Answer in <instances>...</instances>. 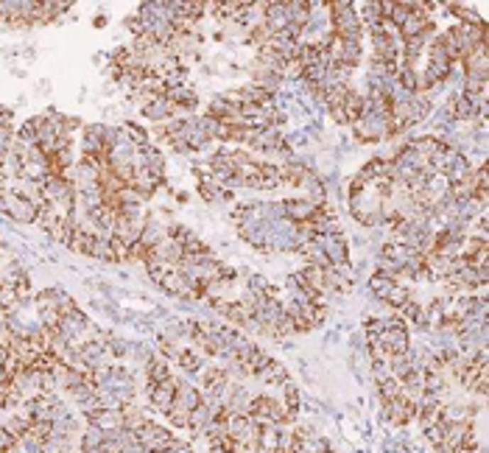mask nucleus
<instances>
[{
  "instance_id": "1",
  "label": "nucleus",
  "mask_w": 489,
  "mask_h": 453,
  "mask_svg": "<svg viewBox=\"0 0 489 453\" xmlns=\"http://www.w3.org/2000/svg\"><path fill=\"white\" fill-rule=\"evenodd\" d=\"M327 20H330V31L344 40V43H361L363 40V23L358 14L356 3H327Z\"/></svg>"
},
{
  "instance_id": "2",
  "label": "nucleus",
  "mask_w": 489,
  "mask_h": 453,
  "mask_svg": "<svg viewBox=\"0 0 489 453\" xmlns=\"http://www.w3.org/2000/svg\"><path fill=\"white\" fill-rule=\"evenodd\" d=\"M134 434H137V442H140L148 453H163L174 440H177L168 428H163V425H157V422H151V420H145Z\"/></svg>"
},
{
  "instance_id": "3",
  "label": "nucleus",
  "mask_w": 489,
  "mask_h": 453,
  "mask_svg": "<svg viewBox=\"0 0 489 453\" xmlns=\"http://www.w3.org/2000/svg\"><path fill=\"white\" fill-rule=\"evenodd\" d=\"M3 213H6L11 222H17V224H37V213H40V207H37V204H31L28 199H23L20 193H14V190H9V187H6V204H3Z\"/></svg>"
},
{
  "instance_id": "4",
  "label": "nucleus",
  "mask_w": 489,
  "mask_h": 453,
  "mask_svg": "<svg viewBox=\"0 0 489 453\" xmlns=\"http://www.w3.org/2000/svg\"><path fill=\"white\" fill-rule=\"evenodd\" d=\"M106 135H109V126L106 124L82 126V154L98 157V160L106 163Z\"/></svg>"
},
{
  "instance_id": "5",
  "label": "nucleus",
  "mask_w": 489,
  "mask_h": 453,
  "mask_svg": "<svg viewBox=\"0 0 489 453\" xmlns=\"http://www.w3.org/2000/svg\"><path fill=\"white\" fill-rule=\"evenodd\" d=\"M313 238L322 244V249H324V255H327L330 266L350 263V246H347V238H344V232H341V229L327 232V235H313Z\"/></svg>"
},
{
  "instance_id": "6",
  "label": "nucleus",
  "mask_w": 489,
  "mask_h": 453,
  "mask_svg": "<svg viewBox=\"0 0 489 453\" xmlns=\"http://www.w3.org/2000/svg\"><path fill=\"white\" fill-rule=\"evenodd\" d=\"M177 386L179 378L171 375L168 381L163 383H148V403H151V411H160V414H168V408L174 406V398H177Z\"/></svg>"
},
{
  "instance_id": "7",
  "label": "nucleus",
  "mask_w": 489,
  "mask_h": 453,
  "mask_svg": "<svg viewBox=\"0 0 489 453\" xmlns=\"http://www.w3.org/2000/svg\"><path fill=\"white\" fill-rule=\"evenodd\" d=\"M380 408H383V417H386L392 425H397V428L408 425V422L417 417V406H414L408 398H402V392L397 395V398H392V400L380 403Z\"/></svg>"
},
{
  "instance_id": "8",
  "label": "nucleus",
  "mask_w": 489,
  "mask_h": 453,
  "mask_svg": "<svg viewBox=\"0 0 489 453\" xmlns=\"http://www.w3.org/2000/svg\"><path fill=\"white\" fill-rule=\"evenodd\" d=\"M140 112H143V118L145 121H151V124H165V121H171V118H177V107L165 98V95H157V98H148V101H143V107H140Z\"/></svg>"
},
{
  "instance_id": "9",
  "label": "nucleus",
  "mask_w": 489,
  "mask_h": 453,
  "mask_svg": "<svg viewBox=\"0 0 489 453\" xmlns=\"http://www.w3.org/2000/svg\"><path fill=\"white\" fill-rule=\"evenodd\" d=\"M282 213H285V219H288L291 224H308L313 216L319 213V207L313 204L311 199L300 196V199H285V202H282Z\"/></svg>"
},
{
  "instance_id": "10",
  "label": "nucleus",
  "mask_w": 489,
  "mask_h": 453,
  "mask_svg": "<svg viewBox=\"0 0 489 453\" xmlns=\"http://www.w3.org/2000/svg\"><path fill=\"white\" fill-rule=\"evenodd\" d=\"M461 67H464V79H487L489 76V53L487 43L478 45L473 53H467L461 59Z\"/></svg>"
},
{
  "instance_id": "11",
  "label": "nucleus",
  "mask_w": 489,
  "mask_h": 453,
  "mask_svg": "<svg viewBox=\"0 0 489 453\" xmlns=\"http://www.w3.org/2000/svg\"><path fill=\"white\" fill-rule=\"evenodd\" d=\"M87 425L98 428V431H104V434H112V431L123 428V417H121V411H112V408H98L95 414H89V417H87Z\"/></svg>"
},
{
  "instance_id": "12",
  "label": "nucleus",
  "mask_w": 489,
  "mask_h": 453,
  "mask_svg": "<svg viewBox=\"0 0 489 453\" xmlns=\"http://www.w3.org/2000/svg\"><path fill=\"white\" fill-rule=\"evenodd\" d=\"M165 238H168V229L160 224L157 219H151V216H148V219H145V224H143V229H140V244L151 252V249H157Z\"/></svg>"
},
{
  "instance_id": "13",
  "label": "nucleus",
  "mask_w": 489,
  "mask_h": 453,
  "mask_svg": "<svg viewBox=\"0 0 489 453\" xmlns=\"http://www.w3.org/2000/svg\"><path fill=\"white\" fill-rule=\"evenodd\" d=\"M213 417H216V411H213V408L202 400L199 406L190 411V417H187V431H193L196 437H202V434L207 431V425L213 422Z\"/></svg>"
},
{
  "instance_id": "14",
  "label": "nucleus",
  "mask_w": 489,
  "mask_h": 453,
  "mask_svg": "<svg viewBox=\"0 0 489 453\" xmlns=\"http://www.w3.org/2000/svg\"><path fill=\"white\" fill-rule=\"evenodd\" d=\"M363 104H366V95H361L358 90L347 87L344 95H341V109L347 115V124H356L358 118L363 115Z\"/></svg>"
},
{
  "instance_id": "15",
  "label": "nucleus",
  "mask_w": 489,
  "mask_h": 453,
  "mask_svg": "<svg viewBox=\"0 0 489 453\" xmlns=\"http://www.w3.org/2000/svg\"><path fill=\"white\" fill-rule=\"evenodd\" d=\"M89 255L98 258V261H106V263H118V261H121V258H118V249H115V241H112L109 235H95V238H92Z\"/></svg>"
},
{
  "instance_id": "16",
  "label": "nucleus",
  "mask_w": 489,
  "mask_h": 453,
  "mask_svg": "<svg viewBox=\"0 0 489 453\" xmlns=\"http://www.w3.org/2000/svg\"><path fill=\"white\" fill-rule=\"evenodd\" d=\"M258 381H263V383H268V386H282V383H288L291 378H288V369L282 366L280 361H274V359H268L266 366L260 369V375H258Z\"/></svg>"
},
{
  "instance_id": "17",
  "label": "nucleus",
  "mask_w": 489,
  "mask_h": 453,
  "mask_svg": "<svg viewBox=\"0 0 489 453\" xmlns=\"http://www.w3.org/2000/svg\"><path fill=\"white\" fill-rule=\"evenodd\" d=\"M395 285H397V280H395L392 274L380 272V269L369 277V288H372V294H375L378 300H383V302L389 300V294L395 291Z\"/></svg>"
},
{
  "instance_id": "18",
  "label": "nucleus",
  "mask_w": 489,
  "mask_h": 453,
  "mask_svg": "<svg viewBox=\"0 0 489 453\" xmlns=\"http://www.w3.org/2000/svg\"><path fill=\"white\" fill-rule=\"evenodd\" d=\"M174 372H171V366H168V361L163 359V356H151L148 361H145V378H148V383H163V381H168Z\"/></svg>"
},
{
  "instance_id": "19",
  "label": "nucleus",
  "mask_w": 489,
  "mask_h": 453,
  "mask_svg": "<svg viewBox=\"0 0 489 453\" xmlns=\"http://www.w3.org/2000/svg\"><path fill=\"white\" fill-rule=\"evenodd\" d=\"M104 442H106V434L104 431H98V428H92V425H87L84 431H82V437H79V448H82V453H95L104 448Z\"/></svg>"
},
{
  "instance_id": "20",
  "label": "nucleus",
  "mask_w": 489,
  "mask_h": 453,
  "mask_svg": "<svg viewBox=\"0 0 489 453\" xmlns=\"http://www.w3.org/2000/svg\"><path fill=\"white\" fill-rule=\"evenodd\" d=\"M177 403L179 406H185L187 411H193V408L202 403V389H199V386H193V383H182V381H179Z\"/></svg>"
},
{
  "instance_id": "21",
  "label": "nucleus",
  "mask_w": 489,
  "mask_h": 453,
  "mask_svg": "<svg viewBox=\"0 0 489 453\" xmlns=\"http://www.w3.org/2000/svg\"><path fill=\"white\" fill-rule=\"evenodd\" d=\"M282 408H285L288 420L294 422V420H297V414H300V389L294 386V381L282 383Z\"/></svg>"
},
{
  "instance_id": "22",
  "label": "nucleus",
  "mask_w": 489,
  "mask_h": 453,
  "mask_svg": "<svg viewBox=\"0 0 489 453\" xmlns=\"http://www.w3.org/2000/svg\"><path fill=\"white\" fill-rule=\"evenodd\" d=\"M177 364L182 366V372L196 375V372H202V369H204V356H202V353H196L193 347H185V350H182V356L177 359Z\"/></svg>"
},
{
  "instance_id": "23",
  "label": "nucleus",
  "mask_w": 489,
  "mask_h": 453,
  "mask_svg": "<svg viewBox=\"0 0 489 453\" xmlns=\"http://www.w3.org/2000/svg\"><path fill=\"white\" fill-rule=\"evenodd\" d=\"M14 140H17L23 148H34V146H40L37 126H34V121H31V118H28V121H23V126L14 132Z\"/></svg>"
},
{
  "instance_id": "24",
  "label": "nucleus",
  "mask_w": 489,
  "mask_h": 453,
  "mask_svg": "<svg viewBox=\"0 0 489 453\" xmlns=\"http://www.w3.org/2000/svg\"><path fill=\"white\" fill-rule=\"evenodd\" d=\"M447 11H450L453 17H458V20H461V26H464V23H484L473 9L461 6V3H450V6H447Z\"/></svg>"
},
{
  "instance_id": "25",
  "label": "nucleus",
  "mask_w": 489,
  "mask_h": 453,
  "mask_svg": "<svg viewBox=\"0 0 489 453\" xmlns=\"http://www.w3.org/2000/svg\"><path fill=\"white\" fill-rule=\"evenodd\" d=\"M165 417H168V422H171L174 428H187V417H190V411H187L185 406H179L177 398H174V406L168 408V414H165Z\"/></svg>"
},
{
  "instance_id": "26",
  "label": "nucleus",
  "mask_w": 489,
  "mask_h": 453,
  "mask_svg": "<svg viewBox=\"0 0 489 453\" xmlns=\"http://www.w3.org/2000/svg\"><path fill=\"white\" fill-rule=\"evenodd\" d=\"M123 132H126V137L134 143V148H143V146L148 143L145 129H143V126H137V124H123Z\"/></svg>"
},
{
  "instance_id": "27",
  "label": "nucleus",
  "mask_w": 489,
  "mask_h": 453,
  "mask_svg": "<svg viewBox=\"0 0 489 453\" xmlns=\"http://www.w3.org/2000/svg\"><path fill=\"white\" fill-rule=\"evenodd\" d=\"M0 126H11V109L0 107Z\"/></svg>"
},
{
  "instance_id": "28",
  "label": "nucleus",
  "mask_w": 489,
  "mask_h": 453,
  "mask_svg": "<svg viewBox=\"0 0 489 453\" xmlns=\"http://www.w3.org/2000/svg\"><path fill=\"white\" fill-rule=\"evenodd\" d=\"M6 185V174H3V168H0V187Z\"/></svg>"
}]
</instances>
